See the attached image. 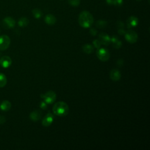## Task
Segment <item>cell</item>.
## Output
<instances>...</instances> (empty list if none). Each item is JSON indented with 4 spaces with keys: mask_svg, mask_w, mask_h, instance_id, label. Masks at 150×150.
<instances>
[{
    "mask_svg": "<svg viewBox=\"0 0 150 150\" xmlns=\"http://www.w3.org/2000/svg\"><path fill=\"white\" fill-rule=\"evenodd\" d=\"M79 25L84 28H90L94 22V18L92 14L87 11H82L78 19Z\"/></svg>",
    "mask_w": 150,
    "mask_h": 150,
    "instance_id": "1",
    "label": "cell"
},
{
    "mask_svg": "<svg viewBox=\"0 0 150 150\" xmlns=\"http://www.w3.org/2000/svg\"><path fill=\"white\" fill-rule=\"evenodd\" d=\"M52 111L54 114L59 117H64L68 114L69 107L68 104L64 102H58L53 106Z\"/></svg>",
    "mask_w": 150,
    "mask_h": 150,
    "instance_id": "2",
    "label": "cell"
},
{
    "mask_svg": "<svg viewBox=\"0 0 150 150\" xmlns=\"http://www.w3.org/2000/svg\"><path fill=\"white\" fill-rule=\"evenodd\" d=\"M40 97L43 99V101L47 105L54 103L57 99V94L54 91H48L47 92L42 94Z\"/></svg>",
    "mask_w": 150,
    "mask_h": 150,
    "instance_id": "3",
    "label": "cell"
},
{
    "mask_svg": "<svg viewBox=\"0 0 150 150\" xmlns=\"http://www.w3.org/2000/svg\"><path fill=\"white\" fill-rule=\"evenodd\" d=\"M96 54L98 58L103 62L107 61L110 57V54L109 51L105 48H98Z\"/></svg>",
    "mask_w": 150,
    "mask_h": 150,
    "instance_id": "4",
    "label": "cell"
},
{
    "mask_svg": "<svg viewBox=\"0 0 150 150\" xmlns=\"http://www.w3.org/2000/svg\"><path fill=\"white\" fill-rule=\"evenodd\" d=\"M124 36L126 40L130 43H135L138 40L137 33L133 30H128L126 31Z\"/></svg>",
    "mask_w": 150,
    "mask_h": 150,
    "instance_id": "5",
    "label": "cell"
},
{
    "mask_svg": "<svg viewBox=\"0 0 150 150\" xmlns=\"http://www.w3.org/2000/svg\"><path fill=\"white\" fill-rule=\"evenodd\" d=\"M11 43V39L7 35H4L0 36V50L5 51L7 49Z\"/></svg>",
    "mask_w": 150,
    "mask_h": 150,
    "instance_id": "6",
    "label": "cell"
},
{
    "mask_svg": "<svg viewBox=\"0 0 150 150\" xmlns=\"http://www.w3.org/2000/svg\"><path fill=\"white\" fill-rule=\"evenodd\" d=\"M2 25L6 29L13 28L15 25V21L14 18L8 17L5 18L2 21Z\"/></svg>",
    "mask_w": 150,
    "mask_h": 150,
    "instance_id": "7",
    "label": "cell"
},
{
    "mask_svg": "<svg viewBox=\"0 0 150 150\" xmlns=\"http://www.w3.org/2000/svg\"><path fill=\"white\" fill-rule=\"evenodd\" d=\"M54 120V115L51 113H49L43 118L42 121V125L45 127H49L52 124Z\"/></svg>",
    "mask_w": 150,
    "mask_h": 150,
    "instance_id": "8",
    "label": "cell"
},
{
    "mask_svg": "<svg viewBox=\"0 0 150 150\" xmlns=\"http://www.w3.org/2000/svg\"><path fill=\"white\" fill-rule=\"evenodd\" d=\"M99 40L101 42L102 44L105 45H109L111 43V38L106 33H101L99 35Z\"/></svg>",
    "mask_w": 150,
    "mask_h": 150,
    "instance_id": "9",
    "label": "cell"
},
{
    "mask_svg": "<svg viewBox=\"0 0 150 150\" xmlns=\"http://www.w3.org/2000/svg\"><path fill=\"white\" fill-rule=\"evenodd\" d=\"M138 24V19L135 16L130 17L127 21V25L128 28H134Z\"/></svg>",
    "mask_w": 150,
    "mask_h": 150,
    "instance_id": "10",
    "label": "cell"
},
{
    "mask_svg": "<svg viewBox=\"0 0 150 150\" xmlns=\"http://www.w3.org/2000/svg\"><path fill=\"white\" fill-rule=\"evenodd\" d=\"M12 63L11 59L8 56L3 57L0 59V64L4 68H9Z\"/></svg>",
    "mask_w": 150,
    "mask_h": 150,
    "instance_id": "11",
    "label": "cell"
},
{
    "mask_svg": "<svg viewBox=\"0 0 150 150\" xmlns=\"http://www.w3.org/2000/svg\"><path fill=\"white\" fill-rule=\"evenodd\" d=\"M110 77L113 81H119L121 77V74L119 70L113 69L110 73Z\"/></svg>",
    "mask_w": 150,
    "mask_h": 150,
    "instance_id": "12",
    "label": "cell"
},
{
    "mask_svg": "<svg viewBox=\"0 0 150 150\" xmlns=\"http://www.w3.org/2000/svg\"><path fill=\"white\" fill-rule=\"evenodd\" d=\"M45 22L49 25H53L56 23L57 18L52 14H47L45 17Z\"/></svg>",
    "mask_w": 150,
    "mask_h": 150,
    "instance_id": "13",
    "label": "cell"
},
{
    "mask_svg": "<svg viewBox=\"0 0 150 150\" xmlns=\"http://www.w3.org/2000/svg\"><path fill=\"white\" fill-rule=\"evenodd\" d=\"M41 116L42 114L40 111L39 110H35L33 112H32L29 115L30 119L35 122L39 121L41 119Z\"/></svg>",
    "mask_w": 150,
    "mask_h": 150,
    "instance_id": "14",
    "label": "cell"
},
{
    "mask_svg": "<svg viewBox=\"0 0 150 150\" xmlns=\"http://www.w3.org/2000/svg\"><path fill=\"white\" fill-rule=\"evenodd\" d=\"M11 103L8 100L3 101L0 105V109L3 112H7L11 108Z\"/></svg>",
    "mask_w": 150,
    "mask_h": 150,
    "instance_id": "15",
    "label": "cell"
},
{
    "mask_svg": "<svg viewBox=\"0 0 150 150\" xmlns=\"http://www.w3.org/2000/svg\"><path fill=\"white\" fill-rule=\"evenodd\" d=\"M111 43H113V46L116 49L120 48L122 45L121 42L120 40V39L116 36H113L111 38Z\"/></svg>",
    "mask_w": 150,
    "mask_h": 150,
    "instance_id": "16",
    "label": "cell"
},
{
    "mask_svg": "<svg viewBox=\"0 0 150 150\" xmlns=\"http://www.w3.org/2000/svg\"><path fill=\"white\" fill-rule=\"evenodd\" d=\"M83 51L84 52L87 54H90L94 51V47L89 44H86L84 45L83 47Z\"/></svg>",
    "mask_w": 150,
    "mask_h": 150,
    "instance_id": "17",
    "label": "cell"
},
{
    "mask_svg": "<svg viewBox=\"0 0 150 150\" xmlns=\"http://www.w3.org/2000/svg\"><path fill=\"white\" fill-rule=\"evenodd\" d=\"M28 24H29V20L26 17L21 18L18 22V24L20 27H25L28 25Z\"/></svg>",
    "mask_w": 150,
    "mask_h": 150,
    "instance_id": "18",
    "label": "cell"
},
{
    "mask_svg": "<svg viewBox=\"0 0 150 150\" xmlns=\"http://www.w3.org/2000/svg\"><path fill=\"white\" fill-rule=\"evenodd\" d=\"M7 83V79L3 73H0V87H4Z\"/></svg>",
    "mask_w": 150,
    "mask_h": 150,
    "instance_id": "19",
    "label": "cell"
},
{
    "mask_svg": "<svg viewBox=\"0 0 150 150\" xmlns=\"http://www.w3.org/2000/svg\"><path fill=\"white\" fill-rule=\"evenodd\" d=\"M32 14L36 19H39L42 16V12L38 8H35L32 10Z\"/></svg>",
    "mask_w": 150,
    "mask_h": 150,
    "instance_id": "20",
    "label": "cell"
},
{
    "mask_svg": "<svg viewBox=\"0 0 150 150\" xmlns=\"http://www.w3.org/2000/svg\"><path fill=\"white\" fill-rule=\"evenodd\" d=\"M68 3L73 7H77L80 4V0H68Z\"/></svg>",
    "mask_w": 150,
    "mask_h": 150,
    "instance_id": "21",
    "label": "cell"
},
{
    "mask_svg": "<svg viewBox=\"0 0 150 150\" xmlns=\"http://www.w3.org/2000/svg\"><path fill=\"white\" fill-rule=\"evenodd\" d=\"M107 25V22L105 21H103V20H100L98 21L96 23V26L97 27L99 28H104Z\"/></svg>",
    "mask_w": 150,
    "mask_h": 150,
    "instance_id": "22",
    "label": "cell"
},
{
    "mask_svg": "<svg viewBox=\"0 0 150 150\" xmlns=\"http://www.w3.org/2000/svg\"><path fill=\"white\" fill-rule=\"evenodd\" d=\"M93 43L94 46L95 47L97 48V49L99 48V47H100V46H101V45H102L101 42L98 39H95L94 40H93Z\"/></svg>",
    "mask_w": 150,
    "mask_h": 150,
    "instance_id": "23",
    "label": "cell"
},
{
    "mask_svg": "<svg viewBox=\"0 0 150 150\" xmlns=\"http://www.w3.org/2000/svg\"><path fill=\"white\" fill-rule=\"evenodd\" d=\"M123 0H114L113 5L117 7H120L123 4Z\"/></svg>",
    "mask_w": 150,
    "mask_h": 150,
    "instance_id": "24",
    "label": "cell"
},
{
    "mask_svg": "<svg viewBox=\"0 0 150 150\" xmlns=\"http://www.w3.org/2000/svg\"><path fill=\"white\" fill-rule=\"evenodd\" d=\"M40 106V107L41 109H42L43 110H45L47 108V104L46 102H45L44 101H43V102H42L40 103V106Z\"/></svg>",
    "mask_w": 150,
    "mask_h": 150,
    "instance_id": "25",
    "label": "cell"
},
{
    "mask_svg": "<svg viewBox=\"0 0 150 150\" xmlns=\"http://www.w3.org/2000/svg\"><path fill=\"white\" fill-rule=\"evenodd\" d=\"M6 121V118L4 116H0V124H4Z\"/></svg>",
    "mask_w": 150,
    "mask_h": 150,
    "instance_id": "26",
    "label": "cell"
},
{
    "mask_svg": "<svg viewBox=\"0 0 150 150\" xmlns=\"http://www.w3.org/2000/svg\"><path fill=\"white\" fill-rule=\"evenodd\" d=\"M90 34H91V35L95 36V35L97 34V30H96V29H94V28H91V29H90Z\"/></svg>",
    "mask_w": 150,
    "mask_h": 150,
    "instance_id": "27",
    "label": "cell"
},
{
    "mask_svg": "<svg viewBox=\"0 0 150 150\" xmlns=\"http://www.w3.org/2000/svg\"><path fill=\"white\" fill-rule=\"evenodd\" d=\"M119 33L120 34V35H124L125 33H126V31L123 29V28H120L119 31Z\"/></svg>",
    "mask_w": 150,
    "mask_h": 150,
    "instance_id": "28",
    "label": "cell"
},
{
    "mask_svg": "<svg viewBox=\"0 0 150 150\" xmlns=\"http://www.w3.org/2000/svg\"><path fill=\"white\" fill-rule=\"evenodd\" d=\"M106 3L109 5H113L114 0H106Z\"/></svg>",
    "mask_w": 150,
    "mask_h": 150,
    "instance_id": "29",
    "label": "cell"
},
{
    "mask_svg": "<svg viewBox=\"0 0 150 150\" xmlns=\"http://www.w3.org/2000/svg\"><path fill=\"white\" fill-rule=\"evenodd\" d=\"M137 1H141V0H137Z\"/></svg>",
    "mask_w": 150,
    "mask_h": 150,
    "instance_id": "30",
    "label": "cell"
}]
</instances>
